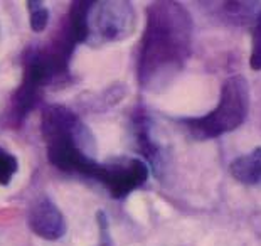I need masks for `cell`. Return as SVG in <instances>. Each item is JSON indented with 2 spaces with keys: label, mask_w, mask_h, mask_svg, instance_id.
Returning <instances> with one entry per match:
<instances>
[{
  "label": "cell",
  "mask_w": 261,
  "mask_h": 246,
  "mask_svg": "<svg viewBox=\"0 0 261 246\" xmlns=\"http://www.w3.org/2000/svg\"><path fill=\"white\" fill-rule=\"evenodd\" d=\"M192 19L179 2H153L138 51V81L145 89H160L174 80L191 56Z\"/></svg>",
  "instance_id": "cell-1"
},
{
  "label": "cell",
  "mask_w": 261,
  "mask_h": 246,
  "mask_svg": "<svg viewBox=\"0 0 261 246\" xmlns=\"http://www.w3.org/2000/svg\"><path fill=\"white\" fill-rule=\"evenodd\" d=\"M41 133L54 167L94 179L99 167L91 154L94 138L74 111L61 105L46 106L41 115Z\"/></svg>",
  "instance_id": "cell-2"
},
{
  "label": "cell",
  "mask_w": 261,
  "mask_h": 246,
  "mask_svg": "<svg viewBox=\"0 0 261 246\" xmlns=\"http://www.w3.org/2000/svg\"><path fill=\"white\" fill-rule=\"evenodd\" d=\"M137 26V14L130 2L123 0H81L69 10L68 27L76 44L103 46L107 42L130 37Z\"/></svg>",
  "instance_id": "cell-3"
},
{
  "label": "cell",
  "mask_w": 261,
  "mask_h": 246,
  "mask_svg": "<svg viewBox=\"0 0 261 246\" xmlns=\"http://www.w3.org/2000/svg\"><path fill=\"white\" fill-rule=\"evenodd\" d=\"M249 111V86L243 76H231L221 88L219 105L204 116L179 120L197 140L218 138L241 127Z\"/></svg>",
  "instance_id": "cell-4"
},
{
  "label": "cell",
  "mask_w": 261,
  "mask_h": 246,
  "mask_svg": "<svg viewBox=\"0 0 261 246\" xmlns=\"http://www.w3.org/2000/svg\"><path fill=\"white\" fill-rule=\"evenodd\" d=\"M94 179L101 182L113 198L120 199L147 182L148 167L138 159L113 160L99 164Z\"/></svg>",
  "instance_id": "cell-5"
},
{
  "label": "cell",
  "mask_w": 261,
  "mask_h": 246,
  "mask_svg": "<svg viewBox=\"0 0 261 246\" xmlns=\"http://www.w3.org/2000/svg\"><path fill=\"white\" fill-rule=\"evenodd\" d=\"M27 225L39 238L49 239V241L63 238L66 233L63 212L47 195H39L31 204L27 211Z\"/></svg>",
  "instance_id": "cell-6"
},
{
  "label": "cell",
  "mask_w": 261,
  "mask_h": 246,
  "mask_svg": "<svg viewBox=\"0 0 261 246\" xmlns=\"http://www.w3.org/2000/svg\"><path fill=\"white\" fill-rule=\"evenodd\" d=\"M231 176L246 186H261V147L232 160Z\"/></svg>",
  "instance_id": "cell-7"
},
{
  "label": "cell",
  "mask_w": 261,
  "mask_h": 246,
  "mask_svg": "<svg viewBox=\"0 0 261 246\" xmlns=\"http://www.w3.org/2000/svg\"><path fill=\"white\" fill-rule=\"evenodd\" d=\"M133 130H135L137 145L140 152L148 159V162L153 167L157 165V160L160 157L159 145L153 142L152 133H150V118L143 110H137L133 116Z\"/></svg>",
  "instance_id": "cell-8"
},
{
  "label": "cell",
  "mask_w": 261,
  "mask_h": 246,
  "mask_svg": "<svg viewBox=\"0 0 261 246\" xmlns=\"http://www.w3.org/2000/svg\"><path fill=\"white\" fill-rule=\"evenodd\" d=\"M224 15L234 24L248 26L258 20L261 15V5L254 2H226L224 4Z\"/></svg>",
  "instance_id": "cell-9"
},
{
  "label": "cell",
  "mask_w": 261,
  "mask_h": 246,
  "mask_svg": "<svg viewBox=\"0 0 261 246\" xmlns=\"http://www.w3.org/2000/svg\"><path fill=\"white\" fill-rule=\"evenodd\" d=\"M25 5H27V10H29V14H31V29L34 32H42L49 24L47 7H44V4L37 2V0H29Z\"/></svg>",
  "instance_id": "cell-10"
},
{
  "label": "cell",
  "mask_w": 261,
  "mask_h": 246,
  "mask_svg": "<svg viewBox=\"0 0 261 246\" xmlns=\"http://www.w3.org/2000/svg\"><path fill=\"white\" fill-rule=\"evenodd\" d=\"M19 169V162L14 154L0 147V186H7Z\"/></svg>",
  "instance_id": "cell-11"
},
{
  "label": "cell",
  "mask_w": 261,
  "mask_h": 246,
  "mask_svg": "<svg viewBox=\"0 0 261 246\" xmlns=\"http://www.w3.org/2000/svg\"><path fill=\"white\" fill-rule=\"evenodd\" d=\"M249 66H251L253 71H259L261 69V15L253 26V41H251Z\"/></svg>",
  "instance_id": "cell-12"
},
{
  "label": "cell",
  "mask_w": 261,
  "mask_h": 246,
  "mask_svg": "<svg viewBox=\"0 0 261 246\" xmlns=\"http://www.w3.org/2000/svg\"><path fill=\"white\" fill-rule=\"evenodd\" d=\"M98 221H99V231H101V246H110L108 221H107V216L103 214V211L98 212Z\"/></svg>",
  "instance_id": "cell-13"
}]
</instances>
